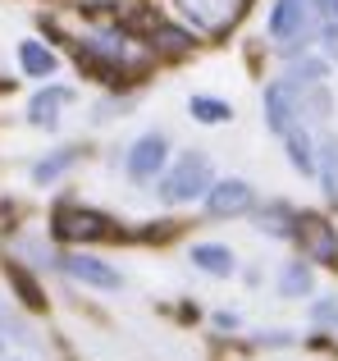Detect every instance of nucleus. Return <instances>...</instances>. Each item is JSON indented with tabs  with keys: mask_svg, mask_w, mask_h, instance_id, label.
Wrapping results in <instances>:
<instances>
[{
	"mask_svg": "<svg viewBox=\"0 0 338 361\" xmlns=\"http://www.w3.org/2000/svg\"><path fill=\"white\" fill-rule=\"evenodd\" d=\"M215 325H220V329H238V316H233V311H220V316H215Z\"/></svg>",
	"mask_w": 338,
	"mask_h": 361,
	"instance_id": "b1692460",
	"label": "nucleus"
},
{
	"mask_svg": "<svg viewBox=\"0 0 338 361\" xmlns=\"http://www.w3.org/2000/svg\"><path fill=\"white\" fill-rule=\"evenodd\" d=\"M256 220H261V229H265V233H275V238H293V229H288V224H293L297 215L288 211L284 202H275V206H265V211H261Z\"/></svg>",
	"mask_w": 338,
	"mask_h": 361,
	"instance_id": "2eb2a0df",
	"label": "nucleus"
},
{
	"mask_svg": "<svg viewBox=\"0 0 338 361\" xmlns=\"http://www.w3.org/2000/svg\"><path fill=\"white\" fill-rule=\"evenodd\" d=\"M5 274H9V283L18 288V298H23V307H27V311H42V307H46V298H42V288H37V279L23 270V265L9 261V265H5Z\"/></svg>",
	"mask_w": 338,
	"mask_h": 361,
	"instance_id": "ddd939ff",
	"label": "nucleus"
},
{
	"mask_svg": "<svg viewBox=\"0 0 338 361\" xmlns=\"http://www.w3.org/2000/svg\"><path fill=\"white\" fill-rule=\"evenodd\" d=\"M211 192V160L201 151H183L174 160V169L161 174V197L165 202H192V197H206Z\"/></svg>",
	"mask_w": 338,
	"mask_h": 361,
	"instance_id": "f257e3e1",
	"label": "nucleus"
},
{
	"mask_svg": "<svg viewBox=\"0 0 338 361\" xmlns=\"http://www.w3.org/2000/svg\"><path fill=\"white\" fill-rule=\"evenodd\" d=\"M311 320H315V325H334V329H338V302H334V298L315 302V307H311Z\"/></svg>",
	"mask_w": 338,
	"mask_h": 361,
	"instance_id": "4be33fe9",
	"label": "nucleus"
},
{
	"mask_svg": "<svg viewBox=\"0 0 338 361\" xmlns=\"http://www.w3.org/2000/svg\"><path fill=\"white\" fill-rule=\"evenodd\" d=\"M293 119H302V82H293V78L270 82L265 87V123H270V133L288 137V133H293Z\"/></svg>",
	"mask_w": 338,
	"mask_h": 361,
	"instance_id": "7ed1b4c3",
	"label": "nucleus"
},
{
	"mask_svg": "<svg viewBox=\"0 0 338 361\" xmlns=\"http://www.w3.org/2000/svg\"><path fill=\"white\" fill-rule=\"evenodd\" d=\"M206 211L211 215H242V211H251V188L242 183V178H220V183H211V192H206Z\"/></svg>",
	"mask_w": 338,
	"mask_h": 361,
	"instance_id": "6e6552de",
	"label": "nucleus"
},
{
	"mask_svg": "<svg viewBox=\"0 0 338 361\" xmlns=\"http://www.w3.org/2000/svg\"><path fill=\"white\" fill-rule=\"evenodd\" d=\"M293 238L302 243L306 261H320V265H338V233L320 215H297L293 220Z\"/></svg>",
	"mask_w": 338,
	"mask_h": 361,
	"instance_id": "39448f33",
	"label": "nucleus"
},
{
	"mask_svg": "<svg viewBox=\"0 0 338 361\" xmlns=\"http://www.w3.org/2000/svg\"><path fill=\"white\" fill-rule=\"evenodd\" d=\"M311 9H315V0H275V9H270V37L284 42V51H293L297 42L306 46V37H311Z\"/></svg>",
	"mask_w": 338,
	"mask_h": 361,
	"instance_id": "f03ea898",
	"label": "nucleus"
},
{
	"mask_svg": "<svg viewBox=\"0 0 338 361\" xmlns=\"http://www.w3.org/2000/svg\"><path fill=\"white\" fill-rule=\"evenodd\" d=\"M73 165H78V147H60L55 156H46V160L32 165V183H51V178H60L64 169H73Z\"/></svg>",
	"mask_w": 338,
	"mask_h": 361,
	"instance_id": "f8f14e48",
	"label": "nucleus"
},
{
	"mask_svg": "<svg viewBox=\"0 0 338 361\" xmlns=\"http://www.w3.org/2000/svg\"><path fill=\"white\" fill-rule=\"evenodd\" d=\"M325 78V64L320 60H306V64H293V82H302V87H315V82Z\"/></svg>",
	"mask_w": 338,
	"mask_h": 361,
	"instance_id": "412c9836",
	"label": "nucleus"
},
{
	"mask_svg": "<svg viewBox=\"0 0 338 361\" xmlns=\"http://www.w3.org/2000/svg\"><path fill=\"white\" fill-rule=\"evenodd\" d=\"M288 160H293V169H302V174H315V156H311V137L306 133H288Z\"/></svg>",
	"mask_w": 338,
	"mask_h": 361,
	"instance_id": "dca6fc26",
	"label": "nucleus"
},
{
	"mask_svg": "<svg viewBox=\"0 0 338 361\" xmlns=\"http://www.w3.org/2000/svg\"><path fill=\"white\" fill-rule=\"evenodd\" d=\"M187 110H192V119H201V123H224L233 115V106H224V101H215V97H192Z\"/></svg>",
	"mask_w": 338,
	"mask_h": 361,
	"instance_id": "a211bd4d",
	"label": "nucleus"
},
{
	"mask_svg": "<svg viewBox=\"0 0 338 361\" xmlns=\"http://www.w3.org/2000/svg\"><path fill=\"white\" fill-rule=\"evenodd\" d=\"M192 265L206 270V274H215V279H229L233 274V252L220 247V243H196L192 247Z\"/></svg>",
	"mask_w": 338,
	"mask_h": 361,
	"instance_id": "9d476101",
	"label": "nucleus"
},
{
	"mask_svg": "<svg viewBox=\"0 0 338 361\" xmlns=\"http://www.w3.org/2000/svg\"><path fill=\"white\" fill-rule=\"evenodd\" d=\"M60 265H64V274H69V279H78V283H92V288H106V293L119 288V270H110L101 256L73 252V256H60Z\"/></svg>",
	"mask_w": 338,
	"mask_h": 361,
	"instance_id": "0eeeda50",
	"label": "nucleus"
},
{
	"mask_svg": "<svg viewBox=\"0 0 338 361\" xmlns=\"http://www.w3.org/2000/svg\"><path fill=\"white\" fill-rule=\"evenodd\" d=\"M0 334H5V338H18V343H32V329H27L23 320L14 316L5 302H0Z\"/></svg>",
	"mask_w": 338,
	"mask_h": 361,
	"instance_id": "6ab92c4d",
	"label": "nucleus"
},
{
	"mask_svg": "<svg viewBox=\"0 0 338 361\" xmlns=\"http://www.w3.org/2000/svg\"><path fill=\"white\" fill-rule=\"evenodd\" d=\"M73 101V92L69 87H46V92H37L32 97V106H27V119L37 123V128H55L60 123V110Z\"/></svg>",
	"mask_w": 338,
	"mask_h": 361,
	"instance_id": "1a4fd4ad",
	"label": "nucleus"
},
{
	"mask_svg": "<svg viewBox=\"0 0 338 361\" xmlns=\"http://www.w3.org/2000/svg\"><path fill=\"white\" fill-rule=\"evenodd\" d=\"M165 160H169L165 137H161V133H146V137L133 142V151H128L124 169H128V178H137V183H151V178L165 169Z\"/></svg>",
	"mask_w": 338,
	"mask_h": 361,
	"instance_id": "423d86ee",
	"label": "nucleus"
},
{
	"mask_svg": "<svg viewBox=\"0 0 338 361\" xmlns=\"http://www.w3.org/2000/svg\"><path fill=\"white\" fill-rule=\"evenodd\" d=\"M320 42H325V51H330V60H338V18H325L320 23Z\"/></svg>",
	"mask_w": 338,
	"mask_h": 361,
	"instance_id": "5701e85b",
	"label": "nucleus"
},
{
	"mask_svg": "<svg viewBox=\"0 0 338 361\" xmlns=\"http://www.w3.org/2000/svg\"><path fill=\"white\" fill-rule=\"evenodd\" d=\"M18 64L27 78H51L55 73V51L42 42H18Z\"/></svg>",
	"mask_w": 338,
	"mask_h": 361,
	"instance_id": "9b49d317",
	"label": "nucleus"
},
{
	"mask_svg": "<svg viewBox=\"0 0 338 361\" xmlns=\"http://www.w3.org/2000/svg\"><path fill=\"white\" fill-rule=\"evenodd\" d=\"M55 238L64 243H92V238H115L106 215L87 211V206H60L55 211Z\"/></svg>",
	"mask_w": 338,
	"mask_h": 361,
	"instance_id": "20e7f679",
	"label": "nucleus"
},
{
	"mask_svg": "<svg viewBox=\"0 0 338 361\" xmlns=\"http://www.w3.org/2000/svg\"><path fill=\"white\" fill-rule=\"evenodd\" d=\"M156 37H161V51H187V46H192V37L183 32V27H165V23H156Z\"/></svg>",
	"mask_w": 338,
	"mask_h": 361,
	"instance_id": "aec40b11",
	"label": "nucleus"
},
{
	"mask_svg": "<svg viewBox=\"0 0 338 361\" xmlns=\"http://www.w3.org/2000/svg\"><path fill=\"white\" fill-rule=\"evenodd\" d=\"M320 183H325V192L338 202V137H330L320 147Z\"/></svg>",
	"mask_w": 338,
	"mask_h": 361,
	"instance_id": "f3484780",
	"label": "nucleus"
},
{
	"mask_svg": "<svg viewBox=\"0 0 338 361\" xmlns=\"http://www.w3.org/2000/svg\"><path fill=\"white\" fill-rule=\"evenodd\" d=\"M279 293H284V298H302V293H311V265H306V261H288L284 274H279Z\"/></svg>",
	"mask_w": 338,
	"mask_h": 361,
	"instance_id": "4468645a",
	"label": "nucleus"
}]
</instances>
